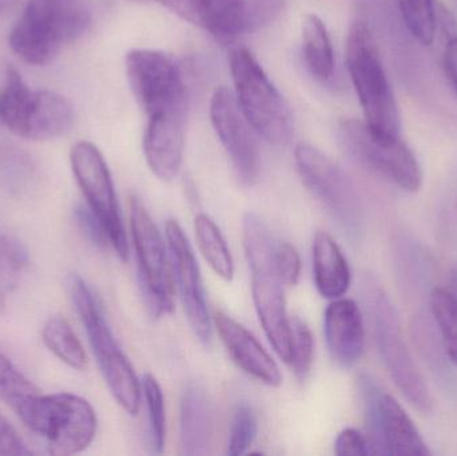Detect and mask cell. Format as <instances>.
<instances>
[{"mask_svg":"<svg viewBox=\"0 0 457 456\" xmlns=\"http://www.w3.org/2000/svg\"><path fill=\"white\" fill-rule=\"evenodd\" d=\"M88 24L83 0H29L11 31V50L27 63L45 66L82 37Z\"/></svg>","mask_w":457,"mask_h":456,"instance_id":"cell-1","label":"cell"},{"mask_svg":"<svg viewBox=\"0 0 457 456\" xmlns=\"http://www.w3.org/2000/svg\"><path fill=\"white\" fill-rule=\"evenodd\" d=\"M346 67L359 96L367 128L376 136L399 138L402 130L399 107L375 37L365 21H354L349 29Z\"/></svg>","mask_w":457,"mask_h":456,"instance_id":"cell-2","label":"cell"},{"mask_svg":"<svg viewBox=\"0 0 457 456\" xmlns=\"http://www.w3.org/2000/svg\"><path fill=\"white\" fill-rule=\"evenodd\" d=\"M67 286L110 394L129 415L136 417L141 406L142 388L130 361L118 344L98 300L86 281L80 276L71 275Z\"/></svg>","mask_w":457,"mask_h":456,"instance_id":"cell-3","label":"cell"},{"mask_svg":"<svg viewBox=\"0 0 457 456\" xmlns=\"http://www.w3.org/2000/svg\"><path fill=\"white\" fill-rule=\"evenodd\" d=\"M15 414L46 442L50 454L58 456L79 454L87 449L98 427L93 406L74 394H37L23 402Z\"/></svg>","mask_w":457,"mask_h":456,"instance_id":"cell-4","label":"cell"},{"mask_svg":"<svg viewBox=\"0 0 457 456\" xmlns=\"http://www.w3.org/2000/svg\"><path fill=\"white\" fill-rule=\"evenodd\" d=\"M75 122L72 104L61 94L32 90L15 69H8L0 91V123L11 133L46 141L69 133Z\"/></svg>","mask_w":457,"mask_h":456,"instance_id":"cell-5","label":"cell"},{"mask_svg":"<svg viewBox=\"0 0 457 456\" xmlns=\"http://www.w3.org/2000/svg\"><path fill=\"white\" fill-rule=\"evenodd\" d=\"M230 71L237 104L255 133L269 144L287 145L293 133L292 114L254 55L237 48L230 55Z\"/></svg>","mask_w":457,"mask_h":456,"instance_id":"cell-6","label":"cell"},{"mask_svg":"<svg viewBox=\"0 0 457 456\" xmlns=\"http://www.w3.org/2000/svg\"><path fill=\"white\" fill-rule=\"evenodd\" d=\"M367 300L376 345L389 377L418 411L431 414L434 399L405 344L396 308L378 286H367Z\"/></svg>","mask_w":457,"mask_h":456,"instance_id":"cell-7","label":"cell"},{"mask_svg":"<svg viewBox=\"0 0 457 456\" xmlns=\"http://www.w3.org/2000/svg\"><path fill=\"white\" fill-rule=\"evenodd\" d=\"M357 394L373 455H432L410 415L391 394L381 388L375 377L360 375Z\"/></svg>","mask_w":457,"mask_h":456,"instance_id":"cell-8","label":"cell"},{"mask_svg":"<svg viewBox=\"0 0 457 456\" xmlns=\"http://www.w3.org/2000/svg\"><path fill=\"white\" fill-rule=\"evenodd\" d=\"M295 160L309 192L351 240H359L364 230L361 201L345 171L332 158L309 144L297 145Z\"/></svg>","mask_w":457,"mask_h":456,"instance_id":"cell-9","label":"cell"},{"mask_svg":"<svg viewBox=\"0 0 457 456\" xmlns=\"http://www.w3.org/2000/svg\"><path fill=\"white\" fill-rule=\"evenodd\" d=\"M337 133L346 152L365 168L404 192L416 193L423 187V169L402 137L376 136L364 122L357 120H340Z\"/></svg>","mask_w":457,"mask_h":456,"instance_id":"cell-10","label":"cell"},{"mask_svg":"<svg viewBox=\"0 0 457 456\" xmlns=\"http://www.w3.org/2000/svg\"><path fill=\"white\" fill-rule=\"evenodd\" d=\"M220 42L252 34L278 18L285 0H158Z\"/></svg>","mask_w":457,"mask_h":456,"instance_id":"cell-11","label":"cell"},{"mask_svg":"<svg viewBox=\"0 0 457 456\" xmlns=\"http://www.w3.org/2000/svg\"><path fill=\"white\" fill-rule=\"evenodd\" d=\"M130 229L138 264L139 284L147 308L161 318L174 310V276L170 254L141 198H130Z\"/></svg>","mask_w":457,"mask_h":456,"instance_id":"cell-12","label":"cell"},{"mask_svg":"<svg viewBox=\"0 0 457 456\" xmlns=\"http://www.w3.org/2000/svg\"><path fill=\"white\" fill-rule=\"evenodd\" d=\"M72 173L91 213L106 233L120 260L128 261L129 241L109 166L101 150L91 142H78L70 153Z\"/></svg>","mask_w":457,"mask_h":456,"instance_id":"cell-13","label":"cell"},{"mask_svg":"<svg viewBox=\"0 0 457 456\" xmlns=\"http://www.w3.org/2000/svg\"><path fill=\"white\" fill-rule=\"evenodd\" d=\"M277 244L255 240L245 246L252 270V294L255 312L274 352L282 361H290V319L287 318L285 286L274 267Z\"/></svg>","mask_w":457,"mask_h":456,"instance_id":"cell-14","label":"cell"},{"mask_svg":"<svg viewBox=\"0 0 457 456\" xmlns=\"http://www.w3.org/2000/svg\"><path fill=\"white\" fill-rule=\"evenodd\" d=\"M131 91L147 117L185 112L184 77L176 58L153 50H133L126 56Z\"/></svg>","mask_w":457,"mask_h":456,"instance_id":"cell-15","label":"cell"},{"mask_svg":"<svg viewBox=\"0 0 457 456\" xmlns=\"http://www.w3.org/2000/svg\"><path fill=\"white\" fill-rule=\"evenodd\" d=\"M165 233L173 268L174 284H177L185 315L195 337L204 344H209L213 332V323L209 313L205 286L195 251L190 245L189 238L176 220H168Z\"/></svg>","mask_w":457,"mask_h":456,"instance_id":"cell-16","label":"cell"},{"mask_svg":"<svg viewBox=\"0 0 457 456\" xmlns=\"http://www.w3.org/2000/svg\"><path fill=\"white\" fill-rule=\"evenodd\" d=\"M214 130L227 150L242 184L253 187L261 173V154L254 129L242 114L236 96L228 88L214 93L211 102Z\"/></svg>","mask_w":457,"mask_h":456,"instance_id":"cell-17","label":"cell"},{"mask_svg":"<svg viewBox=\"0 0 457 456\" xmlns=\"http://www.w3.org/2000/svg\"><path fill=\"white\" fill-rule=\"evenodd\" d=\"M214 324L231 361L238 369L269 387L282 385L278 364L249 329L222 311L214 315Z\"/></svg>","mask_w":457,"mask_h":456,"instance_id":"cell-18","label":"cell"},{"mask_svg":"<svg viewBox=\"0 0 457 456\" xmlns=\"http://www.w3.org/2000/svg\"><path fill=\"white\" fill-rule=\"evenodd\" d=\"M324 335L336 363L352 369L361 361L365 350L364 319L354 300H332L324 313Z\"/></svg>","mask_w":457,"mask_h":456,"instance_id":"cell-19","label":"cell"},{"mask_svg":"<svg viewBox=\"0 0 457 456\" xmlns=\"http://www.w3.org/2000/svg\"><path fill=\"white\" fill-rule=\"evenodd\" d=\"M185 112L149 118L144 137L145 157L153 174L162 181L179 176L184 160Z\"/></svg>","mask_w":457,"mask_h":456,"instance_id":"cell-20","label":"cell"},{"mask_svg":"<svg viewBox=\"0 0 457 456\" xmlns=\"http://www.w3.org/2000/svg\"><path fill=\"white\" fill-rule=\"evenodd\" d=\"M213 409L203 387L190 383L185 388L179 418L181 454L205 456L213 442Z\"/></svg>","mask_w":457,"mask_h":456,"instance_id":"cell-21","label":"cell"},{"mask_svg":"<svg viewBox=\"0 0 457 456\" xmlns=\"http://www.w3.org/2000/svg\"><path fill=\"white\" fill-rule=\"evenodd\" d=\"M313 273L317 291L324 299H340L351 286L348 260L332 236L321 230L313 240Z\"/></svg>","mask_w":457,"mask_h":456,"instance_id":"cell-22","label":"cell"},{"mask_svg":"<svg viewBox=\"0 0 457 456\" xmlns=\"http://www.w3.org/2000/svg\"><path fill=\"white\" fill-rule=\"evenodd\" d=\"M303 51L312 75L321 82L335 74L332 42L324 21L316 15L306 16L303 24Z\"/></svg>","mask_w":457,"mask_h":456,"instance_id":"cell-23","label":"cell"},{"mask_svg":"<svg viewBox=\"0 0 457 456\" xmlns=\"http://www.w3.org/2000/svg\"><path fill=\"white\" fill-rule=\"evenodd\" d=\"M195 240L205 261L225 281L234 278V260L219 225L211 216L200 213L195 220Z\"/></svg>","mask_w":457,"mask_h":456,"instance_id":"cell-24","label":"cell"},{"mask_svg":"<svg viewBox=\"0 0 457 456\" xmlns=\"http://www.w3.org/2000/svg\"><path fill=\"white\" fill-rule=\"evenodd\" d=\"M43 343L46 347L70 369L85 371L87 369V355L82 343L66 319L53 316L43 327Z\"/></svg>","mask_w":457,"mask_h":456,"instance_id":"cell-25","label":"cell"},{"mask_svg":"<svg viewBox=\"0 0 457 456\" xmlns=\"http://www.w3.org/2000/svg\"><path fill=\"white\" fill-rule=\"evenodd\" d=\"M431 312L442 339L445 355L457 367V294L435 288L431 294Z\"/></svg>","mask_w":457,"mask_h":456,"instance_id":"cell-26","label":"cell"},{"mask_svg":"<svg viewBox=\"0 0 457 456\" xmlns=\"http://www.w3.org/2000/svg\"><path fill=\"white\" fill-rule=\"evenodd\" d=\"M142 394L146 402L149 419V447L153 454H162L166 442L165 399L162 388L152 374H145L142 379Z\"/></svg>","mask_w":457,"mask_h":456,"instance_id":"cell-27","label":"cell"},{"mask_svg":"<svg viewBox=\"0 0 457 456\" xmlns=\"http://www.w3.org/2000/svg\"><path fill=\"white\" fill-rule=\"evenodd\" d=\"M397 3L410 34L421 45H431L437 21L434 0H397Z\"/></svg>","mask_w":457,"mask_h":456,"instance_id":"cell-28","label":"cell"},{"mask_svg":"<svg viewBox=\"0 0 457 456\" xmlns=\"http://www.w3.org/2000/svg\"><path fill=\"white\" fill-rule=\"evenodd\" d=\"M314 339L311 328L303 319H290V361L295 377L300 382L308 379L313 367Z\"/></svg>","mask_w":457,"mask_h":456,"instance_id":"cell-29","label":"cell"},{"mask_svg":"<svg viewBox=\"0 0 457 456\" xmlns=\"http://www.w3.org/2000/svg\"><path fill=\"white\" fill-rule=\"evenodd\" d=\"M37 394L39 390L0 352V401L15 411L23 402Z\"/></svg>","mask_w":457,"mask_h":456,"instance_id":"cell-30","label":"cell"},{"mask_svg":"<svg viewBox=\"0 0 457 456\" xmlns=\"http://www.w3.org/2000/svg\"><path fill=\"white\" fill-rule=\"evenodd\" d=\"M257 436V418L247 403H239L231 418L228 438V455L241 456L252 447Z\"/></svg>","mask_w":457,"mask_h":456,"instance_id":"cell-31","label":"cell"},{"mask_svg":"<svg viewBox=\"0 0 457 456\" xmlns=\"http://www.w3.org/2000/svg\"><path fill=\"white\" fill-rule=\"evenodd\" d=\"M29 264L26 248L19 241L0 235V289L13 288Z\"/></svg>","mask_w":457,"mask_h":456,"instance_id":"cell-32","label":"cell"},{"mask_svg":"<svg viewBox=\"0 0 457 456\" xmlns=\"http://www.w3.org/2000/svg\"><path fill=\"white\" fill-rule=\"evenodd\" d=\"M274 267L285 286L292 288L297 286L301 276V259L297 249L292 244L278 241L274 256Z\"/></svg>","mask_w":457,"mask_h":456,"instance_id":"cell-33","label":"cell"},{"mask_svg":"<svg viewBox=\"0 0 457 456\" xmlns=\"http://www.w3.org/2000/svg\"><path fill=\"white\" fill-rule=\"evenodd\" d=\"M335 454L362 456L373 455V452L367 435L360 433L356 428H345L338 434L337 439H336Z\"/></svg>","mask_w":457,"mask_h":456,"instance_id":"cell-34","label":"cell"},{"mask_svg":"<svg viewBox=\"0 0 457 456\" xmlns=\"http://www.w3.org/2000/svg\"><path fill=\"white\" fill-rule=\"evenodd\" d=\"M443 70L445 79L457 96V32L447 34L445 50H443Z\"/></svg>","mask_w":457,"mask_h":456,"instance_id":"cell-35","label":"cell"},{"mask_svg":"<svg viewBox=\"0 0 457 456\" xmlns=\"http://www.w3.org/2000/svg\"><path fill=\"white\" fill-rule=\"evenodd\" d=\"M3 289H0V316L3 315V313H4V311H5V299H4V296H3Z\"/></svg>","mask_w":457,"mask_h":456,"instance_id":"cell-36","label":"cell"},{"mask_svg":"<svg viewBox=\"0 0 457 456\" xmlns=\"http://www.w3.org/2000/svg\"><path fill=\"white\" fill-rule=\"evenodd\" d=\"M130 2H147V0H130Z\"/></svg>","mask_w":457,"mask_h":456,"instance_id":"cell-37","label":"cell"}]
</instances>
